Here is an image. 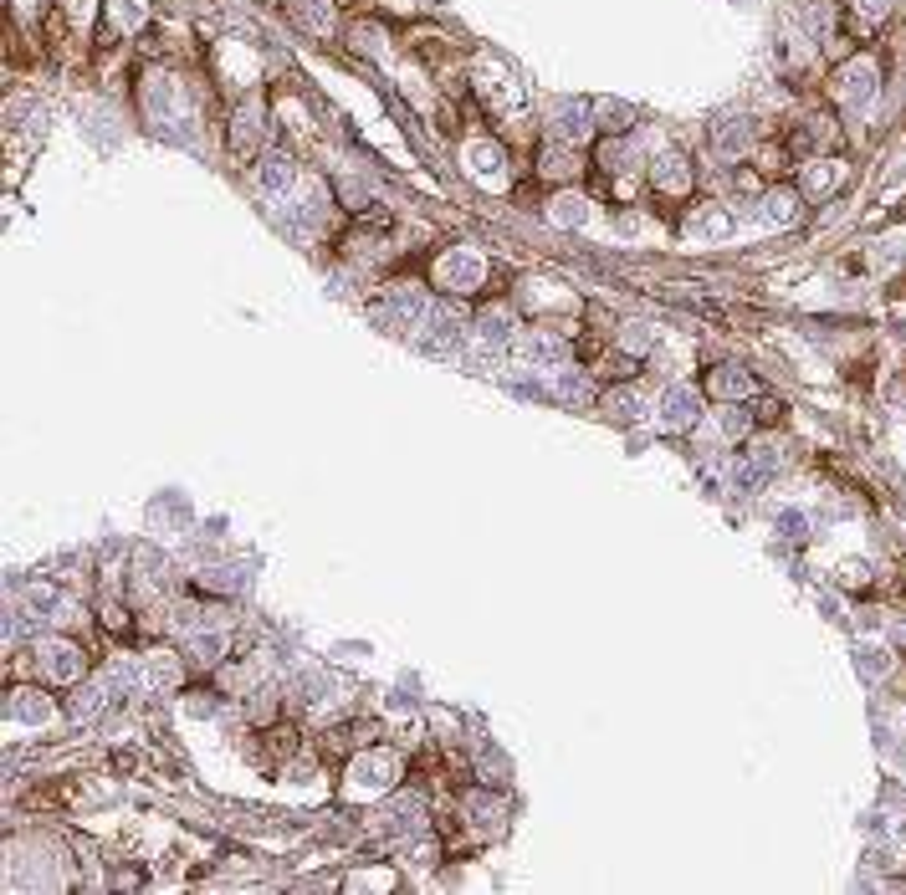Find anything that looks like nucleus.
I'll use <instances>...</instances> for the list:
<instances>
[{"label": "nucleus", "mask_w": 906, "mask_h": 895, "mask_svg": "<svg viewBox=\"0 0 906 895\" xmlns=\"http://www.w3.org/2000/svg\"><path fill=\"white\" fill-rule=\"evenodd\" d=\"M180 681V660L175 655H154L149 660V686H175Z\"/></svg>", "instance_id": "nucleus-28"}, {"label": "nucleus", "mask_w": 906, "mask_h": 895, "mask_svg": "<svg viewBox=\"0 0 906 895\" xmlns=\"http://www.w3.org/2000/svg\"><path fill=\"white\" fill-rule=\"evenodd\" d=\"M886 670H891V655H886V645H876V640H871V645H866V640L855 645V676L866 681V686L886 681Z\"/></svg>", "instance_id": "nucleus-15"}, {"label": "nucleus", "mask_w": 906, "mask_h": 895, "mask_svg": "<svg viewBox=\"0 0 906 895\" xmlns=\"http://www.w3.org/2000/svg\"><path fill=\"white\" fill-rule=\"evenodd\" d=\"M558 394H564V399H579V394H584V379H574V374H558Z\"/></svg>", "instance_id": "nucleus-42"}, {"label": "nucleus", "mask_w": 906, "mask_h": 895, "mask_svg": "<svg viewBox=\"0 0 906 895\" xmlns=\"http://www.w3.org/2000/svg\"><path fill=\"white\" fill-rule=\"evenodd\" d=\"M748 430H753V415H748L743 405L722 410V435H732V440H738V435H748Z\"/></svg>", "instance_id": "nucleus-33"}, {"label": "nucleus", "mask_w": 906, "mask_h": 895, "mask_svg": "<svg viewBox=\"0 0 906 895\" xmlns=\"http://www.w3.org/2000/svg\"><path fill=\"white\" fill-rule=\"evenodd\" d=\"M11 722H21V727H47L52 722V701L41 696V691H31V686L11 691Z\"/></svg>", "instance_id": "nucleus-13"}, {"label": "nucleus", "mask_w": 906, "mask_h": 895, "mask_svg": "<svg viewBox=\"0 0 906 895\" xmlns=\"http://www.w3.org/2000/svg\"><path fill=\"white\" fill-rule=\"evenodd\" d=\"M461 343H466V323L446 307H430V318L420 323V348L425 353H461Z\"/></svg>", "instance_id": "nucleus-3"}, {"label": "nucleus", "mask_w": 906, "mask_h": 895, "mask_svg": "<svg viewBox=\"0 0 906 895\" xmlns=\"http://www.w3.org/2000/svg\"><path fill=\"white\" fill-rule=\"evenodd\" d=\"M349 783H354V793H384L395 783V757L390 752H359L354 768H349Z\"/></svg>", "instance_id": "nucleus-6"}, {"label": "nucleus", "mask_w": 906, "mask_h": 895, "mask_svg": "<svg viewBox=\"0 0 906 895\" xmlns=\"http://www.w3.org/2000/svg\"><path fill=\"white\" fill-rule=\"evenodd\" d=\"M108 696H113V681H93L88 691H77L72 716H77V722H98V716L108 711Z\"/></svg>", "instance_id": "nucleus-19"}, {"label": "nucleus", "mask_w": 906, "mask_h": 895, "mask_svg": "<svg viewBox=\"0 0 906 895\" xmlns=\"http://www.w3.org/2000/svg\"><path fill=\"white\" fill-rule=\"evenodd\" d=\"M651 185L661 195H686V190H692V164H686L681 154H661L651 164Z\"/></svg>", "instance_id": "nucleus-12"}, {"label": "nucleus", "mask_w": 906, "mask_h": 895, "mask_svg": "<svg viewBox=\"0 0 906 895\" xmlns=\"http://www.w3.org/2000/svg\"><path fill=\"white\" fill-rule=\"evenodd\" d=\"M707 389H712V394H722V399H743V394H753V374H748V369H738V364H722V369H712Z\"/></svg>", "instance_id": "nucleus-18"}, {"label": "nucleus", "mask_w": 906, "mask_h": 895, "mask_svg": "<svg viewBox=\"0 0 906 895\" xmlns=\"http://www.w3.org/2000/svg\"><path fill=\"white\" fill-rule=\"evenodd\" d=\"M697 410H702V394H697L692 384H671V389H661V405H656L661 430H686V425L697 420Z\"/></svg>", "instance_id": "nucleus-5"}, {"label": "nucleus", "mask_w": 906, "mask_h": 895, "mask_svg": "<svg viewBox=\"0 0 906 895\" xmlns=\"http://www.w3.org/2000/svg\"><path fill=\"white\" fill-rule=\"evenodd\" d=\"M697 231L717 241V236H727V231H732V220H727L722 210H712V215H702V220H697Z\"/></svg>", "instance_id": "nucleus-35"}, {"label": "nucleus", "mask_w": 906, "mask_h": 895, "mask_svg": "<svg viewBox=\"0 0 906 895\" xmlns=\"http://www.w3.org/2000/svg\"><path fill=\"white\" fill-rule=\"evenodd\" d=\"M804 21H809V31H814V36H830V31H835V11L825 6V0H814V6L804 11Z\"/></svg>", "instance_id": "nucleus-31"}, {"label": "nucleus", "mask_w": 906, "mask_h": 895, "mask_svg": "<svg viewBox=\"0 0 906 895\" xmlns=\"http://www.w3.org/2000/svg\"><path fill=\"white\" fill-rule=\"evenodd\" d=\"M850 6H855L860 21H881V16L891 11V0H850Z\"/></svg>", "instance_id": "nucleus-36"}, {"label": "nucleus", "mask_w": 906, "mask_h": 895, "mask_svg": "<svg viewBox=\"0 0 906 895\" xmlns=\"http://www.w3.org/2000/svg\"><path fill=\"white\" fill-rule=\"evenodd\" d=\"M804 527H809L804 512H779V532H784V537H804Z\"/></svg>", "instance_id": "nucleus-39"}, {"label": "nucleus", "mask_w": 906, "mask_h": 895, "mask_svg": "<svg viewBox=\"0 0 906 895\" xmlns=\"http://www.w3.org/2000/svg\"><path fill=\"white\" fill-rule=\"evenodd\" d=\"M748 139H753L748 118H722V123H717V149H722V154H743Z\"/></svg>", "instance_id": "nucleus-23"}, {"label": "nucleus", "mask_w": 906, "mask_h": 895, "mask_svg": "<svg viewBox=\"0 0 906 895\" xmlns=\"http://www.w3.org/2000/svg\"><path fill=\"white\" fill-rule=\"evenodd\" d=\"M727 190H732V195H753L758 179H753L748 169H732V174H727Z\"/></svg>", "instance_id": "nucleus-38"}, {"label": "nucleus", "mask_w": 906, "mask_h": 895, "mask_svg": "<svg viewBox=\"0 0 906 895\" xmlns=\"http://www.w3.org/2000/svg\"><path fill=\"white\" fill-rule=\"evenodd\" d=\"M471 343H477V358H502V348L512 343V318L507 312H487V318L471 328Z\"/></svg>", "instance_id": "nucleus-10"}, {"label": "nucleus", "mask_w": 906, "mask_h": 895, "mask_svg": "<svg viewBox=\"0 0 906 895\" xmlns=\"http://www.w3.org/2000/svg\"><path fill=\"white\" fill-rule=\"evenodd\" d=\"M835 179H840V169H835L830 159H819V164H809V174H804V185H809V190H830V185H835Z\"/></svg>", "instance_id": "nucleus-32"}, {"label": "nucleus", "mask_w": 906, "mask_h": 895, "mask_svg": "<svg viewBox=\"0 0 906 895\" xmlns=\"http://www.w3.org/2000/svg\"><path fill=\"white\" fill-rule=\"evenodd\" d=\"M436 282H441L446 292H456V297H471V292L487 282V261H482L477 251L456 246V251H446V256L436 261Z\"/></svg>", "instance_id": "nucleus-1"}, {"label": "nucleus", "mask_w": 906, "mask_h": 895, "mask_svg": "<svg viewBox=\"0 0 906 895\" xmlns=\"http://www.w3.org/2000/svg\"><path fill=\"white\" fill-rule=\"evenodd\" d=\"M190 650H195V660L215 665V660H221V650H226V640H221V635H205V630H200V635L190 640Z\"/></svg>", "instance_id": "nucleus-30"}, {"label": "nucleus", "mask_w": 906, "mask_h": 895, "mask_svg": "<svg viewBox=\"0 0 906 895\" xmlns=\"http://www.w3.org/2000/svg\"><path fill=\"white\" fill-rule=\"evenodd\" d=\"M41 670H47V681L72 686V681H82V650L72 640H47L41 645Z\"/></svg>", "instance_id": "nucleus-8"}, {"label": "nucleus", "mask_w": 906, "mask_h": 895, "mask_svg": "<svg viewBox=\"0 0 906 895\" xmlns=\"http://www.w3.org/2000/svg\"><path fill=\"white\" fill-rule=\"evenodd\" d=\"M343 200H349L354 210H364V205H369V190H364V185H354V179H343Z\"/></svg>", "instance_id": "nucleus-41"}, {"label": "nucleus", "mask_w": 906, "mask_h": 895, "mask_svg": "<svg viewBox=\"0 0 906 895\" xmlns=\"http://www.w3.org/2000/svg\"><path fill=\"white\" fill-rule=\"evenodd\" d=\"M471 814H477L482 824H492V819L502 814V803H492V798H471Z\"/></svg>", "instance_id": "nucleus-40"}, {"label": "nucleus", "mask_w": 906, "mask_h": 895, "mask_svg": "<svg viewBox=\"0 0 906 895\" xmlns=\"http://www.w3.org/2000/svg\"><path fill=\"white\" fill-rule=\"evenodd\" d=\"M773 471H779V451L773 445H758V451H743V461L732 466V491H758Z\"/></svg>", "instance_id": "nucleus-7"}, {"label": "nucleus", "mask_w": 906, "mask_h": 895, "mask_svg": "<svg viewBox=\"0 0 906 895\" xmlns=\"http://www.w3.org/2000/svg\"><path fill=\"white\" fill-rule=\"evenodd\" d=\"M553 139H558V144H579V139H589V103H574V98L553 103Z\"/></svg>", "instance_id": "nucleus-11"}, {"label": "nucleus", "mask_w": 906, "mask_h": 895, "mask_svg": "<svg viewBox=\"0 0 906 895\" xmlns=\"http://www.w3.org/2000/svg\"><path fill=\"white\" fill-rule=\"evenodd\" d=\"M292 185H297V164L287 154H267L262 164H256V190H262L267 200L292 195Z\"/></svg>", "instance_id": "nucleus-9"}, {"label": "nucleus", "mask_w": 906, "mask_h": 895, "mask_svg": "<svg viewBox=\"0 0 906 895\" xmlns=\"http://www.w3.org/2000/svg\"><path fill=\"white\" fill-rule=\"evenodd\" d=\"M599 113H604V128H630V108H620V103H599Z\"/></svg>", "instance_id": "nucleus-37"}, {"label": "nucleus", "mask_w": 906, "mask_h": 895, "mask_svg": "<svg viewBox=\"0 0 906 895\" xmlns=\"http://www.w3.org/2000/svg\"><path fill=\"white\" fill-rule=\"evenodd\" d=\"M502 164H507V159H502V149H497V144H487V139L466 149V169L477 174L482 185H497V179H502Z\"/></svg>", "instance_id": "nucleus-16"}, {"label": "nucleus", "mask_w": 906, "mask_h": 895, "mask_svg": "<svg viewBox=\"0 0 906 895\" xmlns=\"http://www.w3.org/2000/svg\"><path fill=\"white\" fill-rule=\"evenodd\" d=\"M292 16L308 31H333V6H328V0H292Z\"/></svg>", "instance_id": "nucleus-24"}, {"label": "nucleus", "mask_w": 906, "mask_h": 895, "mask_svg": "<svg viewBox=\"0 0 906 895\" xmlns=\"http://www.w3.org/2000/svg\"><path fill=\"white\" fill-rule=\"evenodd\" d=\"M620 348H625V353H635V358H640V353H651V348H656V328H651V323H640V318H635V323H625V328H620Z\"/></svg>", "instance_id": "nucleus-25"}, {"label": "nucleus", "mask_w": 906, "mask_h": 895, "mask_svg": "<svg viewBox=\"0 0 906 895\" xmlns=\"http://www.w3.org/2000/svg\"><path fill=\"white\" fill-rule=\"evenodd\" d=\"M231 144H236L241 154L262 144V108H256V103H241V108H236V118H231Z\"/></svg>", "instance_id": "nucleus-17"}, {"label": "nucleus", "mask_w": 906, "mask_h": 895, "mask_svg": "<svg viewBox=\"0 0 906 895\" xmlns=\"http://www.w3.org/2000/svg\"><path fill=\"white\" fill-rule=\"evenodd\" d=\"M425 829V803L420 798H400L390 809V834H420Z\"/></svg>", "instance_id": "nucleus-22"}, {"label": "nucleus", "mask_w": 906, "mask_h": 895, "mask_svg": "<svg viewBox=\"0 0 906 895\" xmlns=\"http://www.w3.org/2000/svg\"><path fill=\"white\" fill-rule=\"evenodd\" d=\"M108 11H113V26H118V31H134V26H144V16H149L144 0H108Z\"/></svg>", "instance_id": "nucleus-26"}, {"label": "nucleus", "mask_w": 906, "mask_h": 895, "mask_svg": "<svg viewBox=\"0 0 906 895\" xmlns=\"http://www.w3.org/2000/svg\"><path fill=\"white\" fill-rule=\"evenodd\" d=\"M896 834H901V844H906V824H901V829H896Z\"/></svg>", "instance_id": "nucleus-44"}, {"label": "nucleus", "mask_w": 906, "mask_h": 895, "mask_svg": "<svg viewBox=\"0 0 906 895\" xmlns=\"http://www.w3.org/2000/svg\"><path fill=\"white\" fill-rule=\"evenodd\" d=\"M779 410H784V405H779V399H763V405H758V415H753V420H758V425H773V420H779Z\"/></svg>", "instance_id": "nucleus-43"}, {"label": "nucleus", "mask_w": 906, "mask_h": 895, "mask_svg": "<svg viewBox=\"0 0 906 895\" xmlns=\"http://www.w3.org/2000/svg\"><path fill=\"white\" fill-rule=\"evenodd\" d=\"M876 87H881V67H876L871 57L845 62V67H840V77H835V93H840V103H850V108L876 103Z\"/></svg>", "instance_id": "nucleus-2"}, {"label": "nucleus", "mask_w": 906, "mask_h": 895, "mask_svg": "<svg viewBox=\"0 0 906 895\" xmlns=\"http://www.w3.org/2000/svg\"><path fill=\"white\" fill-rule=\"evenodd\" d=\"M57 604H62V594H57V589H31V594H26V609H31L36 619H52V609H57Z\"/></svg>", "instance_id": "nucleus-29"}, {"label": "nucleus", "mask_w": 906, "mask_h": 895, "mask_svg": "<svg viewBox=\"0 0 906 895\" xmlns=\"http://www.w3.org/2000/svg\"><path fill=\"white\" fill-rule=\"evenodd\" d=\"M763 220H768V226H794V220H799V195L794 190L763 195Z\"/></svg>", "instance_id": "nucleus-21"}, {"label": "nucleus", "mask_w": 906, "mask_h": 895, "mask_svg": "<svg viewBox=\"0 0 906 895\" xmlns=\"http://www.w3.org/2000/svg\"><path fill=\"white\" fill-rule=\"evenodd\" d=\"M574 169H579V164H574L569 144H558V139H553V149L543 154V174H548V179H569Z\"/></svg>", "instance_id": "nucleus-27"}, {"label": "nucleus", "mask_w": 906, "mask_h": 895, "mask_svg": "<svg viewBox=\"0 0 906 895\" xmlns=\"http://www.w3.org/2000/svg\"><path fill=\"white\" fill-rule=\"evenodd\" d=\"M548 220H553L558 231H579L584 220H589V205H584L579 195H558V200L548 205Z\"/></svg>", "instance_id": "nucleus-20"}, {"label": "nucleus", "mask_w": 906, "mask_h": 895, "mask_svg": "<svg viewBox=\"0 0 906 895\" xmlns=\"http://www.w3.org/2000/svg\"><path fill=\"white\" fill-rule=\"evenodd\" d=\"M425 318H430V302L415 287H395L379 302V323H390V328H420Z\"/></svg>", "instance_id": "nucleus-4"}, {"label": "nucleus", "mask_w": 906, "mask_h": 895, "mask_svg": "<svg viewBox=\"0 0 906 895\" xmlns=\"http://www.w3.org/2000/svg\"><path fill=\"white\" fill-rule=\"evenodd\" d=\"M604 410H610V415H620V420H630V415L640 410V399H635L630 389H615V394H604Z\"/></svg>", "instance_id": "nucleus-34"}, {"label": "nucleus", "mask_w": 906, "mask_h": 895, "mask_svg": "<svg viewBox=\"0 0 906 895\" xmlns=\"http://www.w3.org/2000/svg\"><path fill=\"white\" fill-rule=\"evenodd\" d=\"M523 358L538 364V369H564L569 348H564V338H553V333H528L523 338Z\"/></svg>", "instance_id": "nucleus-14"}]
</instances>
